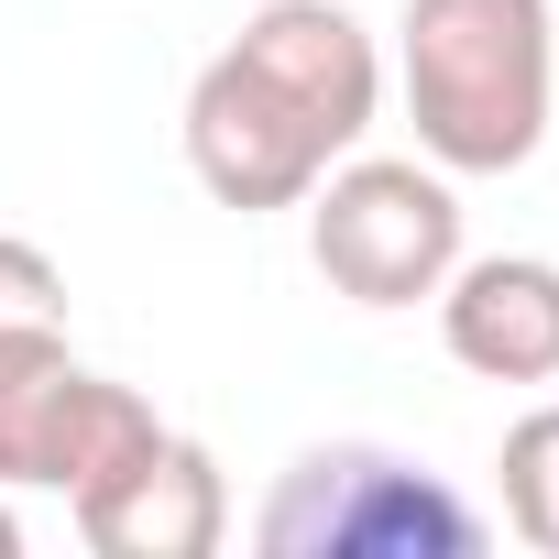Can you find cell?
Here are the masks:
<instances>
[{"instance_id": "ba28073f", "label": "cell", "mask_w": 559, "mask_h": 559, "mask_svg": "<svg viewBox=\"0 0 559 559\" xmlns=\"http://www.w3.org/2000/svg\"><path fill=\"white\" fill-rule=\"evenodd\" d=\"M67 373H78L67 330H0V493L34 483V439H45V406Z\"/></svg>"}, {"instance_id": "7a4b0ae2", "label": "cell", "mask_w": 559, "mask_h": 559, "mask_svg": "<svg viewBox=\"0 0 559 559\" xmlns=\"http://www.w3.org/2000/svg\"><path fill=\"white\" fill-rule=\"evenodd\" d=\"M384 88L417 121L439 176H515L559 110V12L548 0H406Z\"/></svg>"}, {"instance_id": "3957f363", "label": "cell", "mask_w": 559, "mask_h": 559, "mask_svg": "<svg viewBox=\"0 0 559 559\" xmlns=\"http://www.w3.org/2000/svg\"><path fill=\"white\" fill-rule=\"evenodd\" d=\"M252 548L263 559H472L483 515L384 439H319L274 472Z\"/></svg>"}, {"instance_id": "5b68a950", "label": "cell", "mask_w": 559, "mask_h": 559, "mask_svg": "<svg viewBox=\"0 0 559 559\" xmlns=\"http://www.w3.org/2000/svg\"><path fill=\"white\" fill-rule=\"evenodd\" d=\"M67 515H78V537H88L99 559H219V537H230V483H219L209 439H176V428H165L132 472H110V483L78 493Z\"/></svg>"}, {"instance_id": "9c48e42d", "label": "cell", "mask_w": 559, "mask_h": 559, "mask_svg": "<svg viewBox=\"0 0 559 559\" xmlns=\"http://www.w3.org/2000/svg\"><path fill=\"white\" fill-rule=\"evenodd\" d=\"M493 504H504V526H515L537 559H559V395L504 428V450H493Z\"/></svg>"}, {"instance_id": "6da1fadb", "label": "cell", "mask_w": 559, "mask_h": 559, "mask_svg": "<svg viewBox=\"0 0 559 559\" xmlns=\"http://www.w3.org/2000/svg\"><path fill=\"white\" fill-rule=\"evenodd\" d=\"M373 121H384V45L362 34V12H341V0H263L187 78L176 143L219 209L263 219V209H297L341 154H362Z\"/></svg>"}, {"instance_id": "52a82bcc", "label": "cell", "mask_w": 559, "mask_h": 559, "mask_svg": "<svg viewBox=\"0 0 559 559\" xmlns=\"http://www.w3.org/2000/svg\"><path fill=\"white\" fill-rule=\"evenodd\" d=\"M154 439H165L154 395L78 362V373L56 384V406H45V439H34V483H23V493H67V504H78V493H99L110 472H132Z\"/></svg>"}, {"instance_id": "8fae6325", "label": "cell", "mask_w": 559, "mask_h": 559, "mask_svg": "<svg viewBox=\"0 0 559 559\" xmlns=\"http://www.w3.org/2000/svg\"><path fill=\"white\" fill-rule=\"evenodd\" d=\"M0 559H23V515L12 504H0Z\"/></svg>"}, {"instance_id": "30bf717a", "label": "cell", "mask_w": 559, "mask_h": 559, "mask_svg": "<svg viewBox=\"0 0 559 559\" xmlns=\"http://www.w3.org/2000/svg\"><path fill=\"white\" fill-rule=\"evenodd\" d=\"M0 330H67V263L23 230H0Z\"/></svg>"}, {"instance_id": "277c9868", "label": "cell", "mask_w": 559, "mask_h": 559, "mask_svg": "<svg viewBox=\"0 0 559 559\" xmlns=\"http://www.w3.org/2000/svg\"><path fill=\"white\" fill-rule=\"evenodd\" d=\"M297 209H308V263L330 274V297L373 319L428 308L461 263V176H439L428 154H341Z\"/></svg>"}, {"instance_id": "8992f818", "label": "cell", "mask_w": 559, "mask_h": 559, "mask_svg": "<svg viewBox=\"0 0 559 559\" xmlns=\"http://www.w3.org/2000/svg\"><path fill=\"white\" fill-rule=\"evenodd\" d=\"M439 341L483 384H559V263L548 252H461L428 297Z\"/></svg>"}]
</instances>
